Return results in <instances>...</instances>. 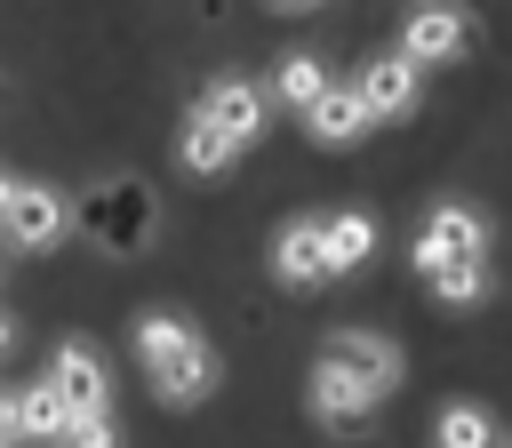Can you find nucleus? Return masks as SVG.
I'll return each instance as SVG.
<instances>
[{"label": "nucleus", "instance_id": "9b49d317", "mask_svg": "<svg viewBox=\"0 0 512 448\" xmlns=\"http://www.w3.org/2000/svg\"><path fill=\"white\" fill-rule=\"evenodd\" d=\"M304 400H312V416H320L328 432H352V424H368V416H376V392H368V384H352V376H344V368H328V360H312V392H304Z\"/></svg>", "mask_w": 512, "mask_h": 448}, {"label": "nucleus", "instance_id": "4468645a", "mask_svg": "<svg viewBox=\"0 0 512 448\" xmlns=\"http://www.w3.org/2000/svg\"><path fill=\"white\" fill-rule=\"evenodd\" d=\"M64 424H72V408H64V392H56L48 376L16 392V440H32V448H56V440H64Z\"/></svg>", "mask_w": 512, "mask_h": 448}, {"label": "nucleus", "instance_id": "f3484780", "mask_svg": "<svg viewBox=\"0 0 512 448\" xmlns=\"http://www.w3.org/2000/svg\"><path fill=\"white\" fill-rule=\"evenodd\" d=\"M176 160H184V176H224V168L240 160V144H232V136H216L208 120H184V136H176Z\"/></svg>", "mask_w": 512, "mask_h": 448}, {"label": "nucleus", "instance_id": "a211bd4d", "mask_svg": "<svg viewBox=\"0 0 512 448\" xmlns=\"http://www.w3.org/2000/svg\"><path fill=\"white\" fill-rule=\"evenodd\" d=\"M432 448H496V416L480 400H448L432 424Z\"/></svg>", "mask_w": 512, "mask_h": 448}, {"label": "nucleus", "instance_id": "39448f33", "mask_svg": "<svg viewBox=\"0 0 512 448\" xmlns=\"http://www.w3.org/2000/svg\"><path fill=\"white\" fill-rule=\"evenodd\" d=\"M352 96H360V112H368V128H384V120H408L416 104H424V72L392 48V56H376V64H360V80H352Z\"/></svg>", "mask_w": 512, "mask_h": 448}, {"label": "nucleus", "instance_id": "7ed1b4c3", "mask_svg": "<svg viewBox=\"0 0 512 448\" xmlns=\"http://www.w3.org/2000/svg\"><path fill=\"white\" fill-rule=\"evenodd\" d=\"M320 360H328V368H344L352 384H368L376 400H384V392H400V376H408L400 344H392V336H376V328H336V336L320 344Z\"/></svg>", "mask_w": 512, "mask_h": 448}, {"label": "nucleus", "instance_id": "f03ea898", "mask_svg": "<svg viewBox=\"0 0 512 448\" xmlns=\"http://www.w3.org/2000/svg\"><path fill=\"white\" fill-rule=\"evenodd\" d=\"M144 376H152V400H160V408H200V400L216 392L224 360H216V344H208V336L192 328V336H184L176 352H160V360H152Z\"/></svg>", "mask_w": 512, "mask_h": 448}, {"label": "nucleus", "instance_id": "dca6fc26", "mask_svg": "<svg viewBox=\"0 0 512 448\" xmlns=\"http://www.w3.org/2000/svg\"><path fill=\"white\" fill-rule=\"evenodd\" d=\"M488 264H440V272H424V296L440 304V312H472V304H488Z\"/></svg>", "mask_w": 512, "mask_h": 448}, {"label": "nucleus", "instance_id": "f8f14e48", "mask_svg": "<svg viewBox=\"0 0 512 448\" xmlns=\"http://www.w3.org/2000/svg\"><path fill=\"white\" fill-rule=\"evenodd\" d=\"M88 232H96L104 248H136V240L152 232V200H144L136 184H104L96 208H88Z\"/></svg>", "mask_w": 512, "mask_h": 448}, {"label": "nucleus", "instance_id": "a878e982", "mask_svg": "<svg viewBox=\"0 0 512 448\" xmlns=\"http://www.w3.org/2000/svg\"><path fill=\"white\" fill-rule=\"evenodd\" d=\"M504 448H512V440H504Z\"/></svg>", "mask_w": 512, "mask_h": 448}, {"label": "nucleus", "instance_id": "2eb2a0df", "mask_svg": "<svg viewBox=\"0 0 512 448\" xmlns=\"http://www.w3.org/2000/svg\"><path fill=\"white\" fill-rule=\"evenodd\" d=\"M320 88H328V64H320L312 48H288V56L272 64V96H264V104H288V112H304Z\"/></svg>", "mask_w": 512, "mask_h": 448}, {"label": "nucleus", "instance_id": "423d86ee", "mask_svg": "<svg viewBox=\"0 0 512 448\" xmlns=\"http://www.w3.org/2000/svg\"><path fill=\"white\" fill-rule=\"evenodd\" d=\"M48 384L64 392V408H72V416L112 408V368H104V352H96L88 336H64V344L48 352Z\"/></svg>", "mask_w": 512, "mask_h": 448}, {"label": "nucleus", "instance_id": "1a4fd4ad", "mask_svg": "<svg viewBox=\"0 0 512 448\" xmlns=\"http://www.w3.org/2000/svg\"><path fill=\"white\" fill-rule=\"evenodd\" d=\"M272 280H280L288 296H312V288H328V256H320V216H288V224L272 232Z\"/></svg>", "mask_w": 512, "mask_h": 448}, {"label": "nucleus", "instance_id": "9d476101", "mask_svg": "<svg viewBox=\"0 0 512 448\" xmlns=\"http://www.w3.org/2000/svg\"><path fill=\"white\" fill-rule=\"evenodd\" d=\"M296 120H304V136H312L320 152H352V144L368 136V112H360L352 80H328V88H320V96H312Z\"/></svg>", "mask_w": 512, "mask_h": 448}, {"label": "nucleus", "instance_id": "393cba45", "mask_svg": "<svg viewBox=\"0 0 512 448\" xmlns=\"http://www.w3.org/2000/svg\"><path fill=\"white\" fill-rule=\"evenodd\" d=\"M0 448H8V440H0Z\"/></svg>", "mask_w": 512, "mask_h": 448}, {"label": "nucleus", "instance_id": "f257e3e1", "mask_svg": "<svg viewBox=\"0 0 512 448\" xmlns=\"http://www.w3.org/2000/svg\"><path fill=\"white\" fill-rule=\"evenodd\" d=\"M408 264H416V280L440 264H488V216L472 200H432L416 240H408Z\"/></svg>", "mask_w": 512, "mask_h": 448}, {"label": "nucleus", "instance_id": "ddd939ff", "mask_svg": "<svg viewBox=\"0 0 512 448\" xmlns=\"http://www.w3.org/2000/svg\"><path fill=\"white\" fill-rule=\"evenodd\" d=\"M320 256H328V280L360 272V264L376 256V216H360V208H336V216H320Z\"/></svg>", "mask_w": 512, "mask_h": 448}, {"label": "nucleus", "instance_id": "20e7f679", "mask_svg": "<svg viewBox=\"0 0 512 448\" xmlns=\"http://www.w3.org/2000/svg\"><path fill=\"white\" fill-rule=\"evenodd\" d=\"M0 232H8V248H24V256H48V248L72 232V200H64L56 184H16V200H8Z\"/></svg>", "mask_w": 512, "mask_h": 448}, {"label": "nucleus", "instance_id": "6ab92c4d", "mask_svg": "<svg viewBox=\"0 0 512 448\" xmlns=\"http://www.w3.org/2000/svg\"><path fill=\"white\" fill-rule=\"evenodd\" d=\"M184 336H192V320H184V312H136V360H144V368H152L160 352H176Z\"/></svg>", "mask_w": 512, "mask_h": 448}, {"label": "nucleus", "instance_id": "aec40b11", "mask_svg": "<svg viewBox=\"0 0 512 448\" xmlns=\"http://www.w3.org/2000/svg\"><path fill=\"white\" fill-rule=\"evenodd\" d=\"M56 448H120V424H112V408H96V416H72Z\"/></svg>", "mask_w": 512, "mask_h": 448}, {"label": "nucleus", "instance_id": "b1692460", "mask_svg": "<svg viewBox=\"0 0 512 448\" xmlns=\"http://www.w3.org/2000/svg\"><path fill=\"white\" fill-rule=\"evenodd\" d=\"M272 8H280V16H304V8H320V0H272Z\"/></svg>", "mask_w": 512, "mask_h": 448}, {"label": "nucleus", "instance_id": "5701e85b", "mask_svg": "<svg viewBox=\"0 0 512 448\" xmlns=\"http://www.w3.org/2000/svg\"><path fill=\"white\" fill-rule=\"evenodd\" d=\"M8 200H16V176H8V168H0V216H8Z\"/></svg>", "mask_w": 512, "mask_h": 448}, {"label": "nucleus", "instance_id": "412c9836", "mask_svg": "<svg viewBox=\"0 0 512 448\" xmlns=\"http://www.w3.org/2000/svg\"><path fill=\"white\" fill-rule=\"evenodd\" d=\"M0 440H8V448H24V440H16V384H0Z\"/></svg>", "mask_w": 512, "mask_h": 448}, {"label": "nucleus", "instance_id": "6e6552de", "mask_svg": "<svg viewBox=\"0 0 512 448\" xmlns=\"http://www.w3.org/2000/svg\"><path fill=\"white\" fill-rule=\"evenodd\" d=\"M264 112H272V104H264V88H256V80H208V88H200V104H192V120H208V128H216V136H232L240 152L264 136Z\"/></svg>", "mask_w": 512, "mask_h": 448}, {"label": "nucleus", "instance_id": "0eeeda50", "mask_svg": "<svg viewBox=\"0 0 512 448\" xmlns=\"http://www.w3.org/2000/svg\"><path fill=\"white\" fill-rule=\"evenodd\" d=\"M472 48V24H464V8H448V0H424V8H408V24H400V56L424 72V64H456Z\"/></svg>", "mask_w": 512, "mask_h": 448}, {"label": "nucleus", "instance_id": "4be33fe9", "mask_svg": "<svg viewBox=\"0 0 512 448\" xmlns=\"http://www.w3.org/2000/svg\"><path fill=\"white\" fill-rule=\"evenodd\" d=\"M16 352V312H0V360Z\"/></svg>", "mask_w": 512, "mask_h": 448}]
</instances>
